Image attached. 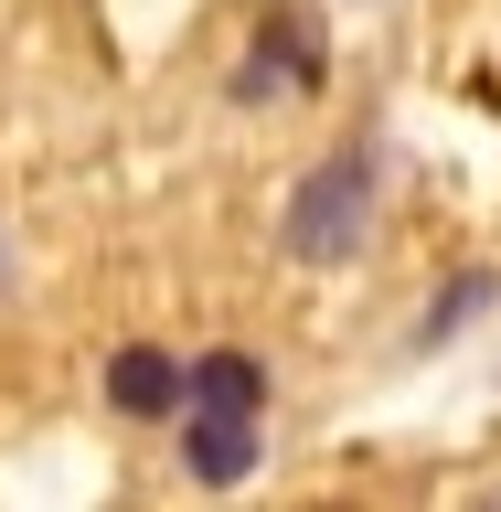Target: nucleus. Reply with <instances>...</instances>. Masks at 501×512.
Returning <instances> with one entry per match:
<instances>
[{"mask_svg":"<svg viewBox=\"0 0 501 512\" xmlns=\"http://www.w3.org/2000/svg\"><path fill=\"white\" fill-rule=\"evenodd\" d=\"M256 459V363L214 352L203 374H192V470L203 480H246Z\"/></svg>","mask_w":501,"mask_h":512,"instance_id":"obj_1","label":"nucleus"},{"mask_svg":"<svg viewBox=\"0 0 501 512\" xmlns=\"http://www.w3.org/2000/svg\"><path fill=\"white\" fill-rule=\"evenodd\" d=\"M342 224H363V160H331L310 182V203H299V256H342Z\"/></svg>","mask_w":501,"mask_h":512,"instance_id":"obj_2","label":"nucleus"},{"mask_svg":"<svg viewBox=\"0 0 501 512\" xmlns=\"http://www.w3.org/2000/svg\"><path fill=\"white\" fill-rule=\"evenodd\" d=\"M118 395H128V406H171L182 384H171V363H160V352H128V363H118Z\"/></svg>","mask_w":501,"mask_h":512,"instance_id":"obj_3","label":"nucleus"}]
</instances>
